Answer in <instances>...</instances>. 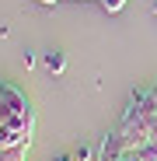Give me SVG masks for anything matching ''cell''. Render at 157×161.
<instances>
[{"instance_id": "9c48e42d", "label": "cell", "mask_w": 157, "mask_h": 161, "mask_svg": "<svg viewBox=\"0 0 157 161\" xmlns=\"http://www.w3.org/2000/svg\"><path fill=\"white\" fill-rule=\"evenodd\" d=\"M154 95H157V84H154Z\"/></svg>"}, {"instance_id": "6da1fadb", "label": "cell", "mask_w": 157, "mask_h": 161, "mask_svg": "<svg viewBox=\"0 0 157 161\" xmlns=\"http://www.w3.org/2000/svg\"><path fill=\"white\" fill-rule=\"evenodd\" d=\"M28 144H32V140H24V144H18V147L0 151V161H24V154H28Z\"/></svg>"}, {"instance_id": "8992f818", "label": "cell", "mask_w": 157, "mask_h": 161, "mask_svg": "<svg viewBox=\"0 0 157 161\" xmlns=\"http://www.w3.org/2000/svg\"><path fill=\"white\" fill-rule=\"evenodd\" d=\"M87 158H91V151H87V147H81V151L73 154V161H87Z\"/></svg>"}, {"instance_id": "52a82bcc", "label": "cell", "mask_w": 157, "mask_h": 161, "mask_svg": "<svg viewBox=\"0 0 157 161\" xmlns=\"http://www.w3.org/2000/svg\"><path fill=\"white\" fill-rule=\"evenodd\" d=\"M39 4H56V0H39Z\"/></svg>"}, {"instance_id": "277c9868", "label": "cell", "mask_w": 157, "mask_h": 161, "mask_svg": "<svg viewBox=\"0 0 157 161\" xmlns=\"http://www.w3.org/2000/svg\"><path fill=\"white\" fill-rule=\"evenodd\" d=\"M98 4H101L105 11H122V7H126V0H98Z\"/></svg>"}, {"instance_id": "ba28073f", "label": "cell", "mask_w": 157, "mask_h": 161, "mask_svg": "<svg viewBox=\"0 0 157 161\" xmlns=\"http://www.w3.org/2000/svg\"><path fill=\"white\" fill-rule=\"evenodd\" d=\"M154 14H157V0H154Z\"/></svg>"}, {"instance_id": "3957f363", "label": "cell", "mask_w": 157, "mask_h": 161, "mask_svg": "<svg viewBox=\"0 0 157 161\" xmlns=\"http://www.w3.org/2000/svg\"><path fill=\"white\" fill-rule=\"evenodd\" d=\"M14 119V112H11V105H7V98H4V88H0V130H4L7 123Z\"/></svg>"}, {"instance_id": "7a4b0ae2", "label": "cell", "mask_w": 157, "mask_h": 161, "mask_svg": "<svg viewBox=\"0 0 157 161\" xmlns=\"http://www.w3.org/2000/svg\"><path fill=\"white\" fill-rule=\"evenodd\" d=\"M45 67L52 74H63L66 70V56H63V53H45Z\"/></svg>"}, {"instance_id": "5b68a950", "label": "cell", "mask_w": 157, "mask_h": 161, "mask_svg": "<svg viewBox=\"0 0 157 161\" xmlns=\"http://www.w3.org/2000/svg\"><path fill=\"white\" fill-rule=\"evenodd\" d=\"M119 161H147V158H143V154H140V151H126V154H122V158H119Z\"/></svg>"}]
</instances>
